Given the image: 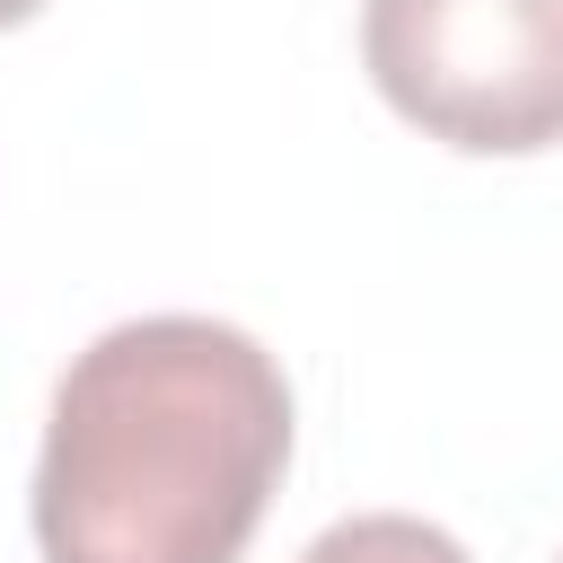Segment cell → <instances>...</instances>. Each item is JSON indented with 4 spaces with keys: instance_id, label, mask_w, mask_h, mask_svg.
Wrapping results in <instances>:
<instances>
[{
    "instance_id": "obj_1",
    "label": "cell",
    "mask_w": 563,
    "mask_h": 563,
    "mask_svg": "<svg viewBox=\"0 0 563 563\" xmlns=\"http://www.w3.org/2000/svg\"><path fill=\"white\" fill-rule=\"evenodd\" d=\"M290 466V378L220 317H132L70 352L44 457V563H238Z\"/></svg>"
},
{
    "instance_id": "obj_2",
    "label": "cell",
    "mask_w": 563,
    "mask_h": 563,
    "mask_svg": "<svg viewBox=\"0 0 563 563\" xmlns=\"http://www.w3.org/2000/svg\"><path fill=\"white\" fill-rule=\"evenodd\" d=\"M361 70L440 150L563 141V0H361Z\"/></svg>"
},
{
    "instance_id": "obj_3",
    "label": "cell",
    "mask_w": 563,
    "mask_h": 563,
    "mask_svg": "<svg viewBox=\"0 0 563 563\" xmlns=\"http://www.w3.org/2000/svg\"><path fill=\"white\" fill-rule=\"evenodd\" d=\"M299 563H475V554L413 510H361V519H334Z\"/></svg>"
},
{
    "instance_id": "obj_4",
    "label": "cell",
    "mask_w": 563,
    "mask_h": 563,
    "mask_svg": "<svg viewBox=\"0 0 563 563\" xmlns=\"http://www.w3.org/2000/svg\"><path fill=\"white\" fill-rule=\"evenodd\" d=\"M35 9H44V0H0V26H26Z\"/></svg>"
},
{
    "instance_id": "obj_5",
    "label": "cell",
    "mask_w": 563,
    "mask_h": 563,
    "mask_svg": "<svg viewBox=\"0 0 563 563\" xmlns=\"http://www.w3.org/2000/svg\"><path fill=\"white\" fill-rule=\"evenodd\" d=\"M554 563H563V554H554Z\"/></svg>"
}]
</instances>
